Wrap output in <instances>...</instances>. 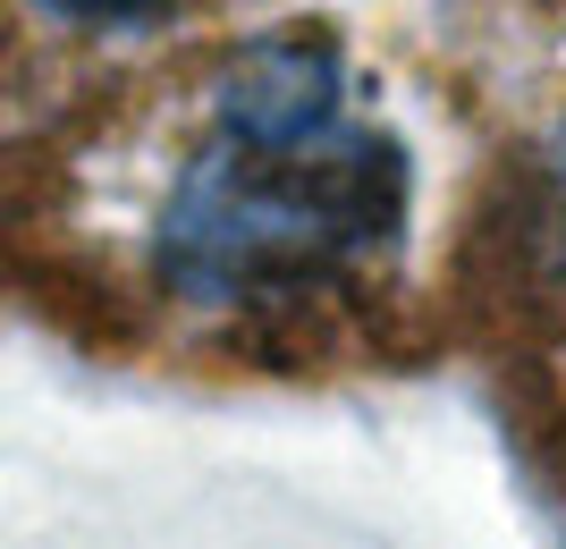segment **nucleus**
I'll list each match as a JSON object with an SVG mask.
<instances>
[{
	"mask_svg": "<svg viewBox=\"0 0 566 549\" xmlns=\"http://www.w3.org/2000/svg\"><path fill=\"white\" fill-rule=\"evenodd\" d=\"M0 9H9L60 68H76V51L169 43V34H187V25H212V18H229V9H245V0H0Z\"/></svg>",
	"mask_w": 566,
	"mask_h": 549,
	"instance_id": "f03ea898",
	"label": "nucleus"
},
{
	"mask_svg": "<svg viewBox=\"0 0 566 549\" xmlns=\"http://www.w3.org/2000/svg\"><path fill=\"white\" fill-rule=\"evenodd\" d=\"M499 237L524 279L566 305V102L542 119V136L507 169V203H499Z\"/></svg>",
	"mask_w": 566,
	"mask_h": 549,
	"instance_id": "7ed1b4c3",
	"label": "nucleus"
},
{
	"mask_svg": "<svg viewBox=\"0 0 566 549\" xmlns=\"http://www.w3.org/2000/svg\"><path fill=\"white\" fill-rule=\"evenodd\" d=\"M415 194V144L331 25L220 34L0 144V305L127 356H322L398 296Z\"/></svg>",
	"mask_w": 566,
	"mask_h": 549,
	"instance_id": "f257e3e1",
	"label": "nucleus"
}]
</instances>
